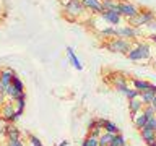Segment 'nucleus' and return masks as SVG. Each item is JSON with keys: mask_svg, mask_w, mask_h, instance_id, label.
I'll list each match as a JSON object with an SVG mask.
<instances>
[{"mask_svg": "<svg viewBox=\"0 0 156 146\" xmlns=\"http://www.w3.org/2000/svg\"><path fill=\"white\" fill-rule=\"evenodd\" d=\"M67 54H68V58H70V62L73 63V67H75L76 70H83V65H81V62L78 60V57L75 55V50H73V47H67Z\"/></svg>", "mask_w": 156, "mask_h": 146, "instance_id": "nucleus-16", "label": "nucleus"}, {"mask_svg": "<svg viewBox=\"0 0 156 146\" xmlns=\"http://www.w3.org/2000/svg\"><path fill=\"white\" fill-rule=\"evenodd\" d=\"M101 34L104 37H107V36L115 37V28H106V29H102V31H101Z\"/></svg>", "mask_w": 156, "mask_h": 146, "instance_id": "nucleus-30", "label": "nucleus"}, {"mask_svg": "<svg viewBox=\"0 0 156 146\" xmlns=\"http://www.w3.org/2000/svg\"><path fill=\"white\" fill-rule=\"evenodd\" d=\"M148 28H151V29H154V31H156V19H153V21L148 24Z\"/></svg>", "mask_w": 156, "mask_h": 146, "instance_id": "nucleus-33", "label": "nucleus"}, {"mask_svg": "<svg viewBox=\"0 0 156 146\" xmlns=\"http://www.w3.org/2000/svg\"><path fill=\"white\" fill-rule=\"evenodd\" d=\"M109 146H115V144H112V143H111V144H109Z\"/></svg>", "mask_w": 156, "mask_h": 146, "instance_id": "nucleus-39", "label": "nucleus"}, {"mask_svg": "<svg viewBox=\"0 0 156 146\" xmlns=\"http://www.w3.org/2000/svg\"><path fill=\"white\" fill-rule=\"evenodd\" d=\"M136 49L140 50V54H141V58H148V57H150V47H148V44L138 42V44H136Z\"/></svg>", "mask_w": 156, "mask_h": 146, "instance_id": "nucleus-23", "label": "nucleus"}, {"mask_svg": "<svg viewBox=\"0 0 156 146\" xmlns=\"http://www.w3.org/2000/svg\"><path fill=\"white\" fill-rule=\"evenodd\" d=\"M101 18L104 19V21H107L109 24H119L120 23V15L117 12H112V10H104V12L101 13Z\"/></svg>", "mask_w": 156, "mask_h": 146, "instance_id": "nucleus-8", "label": "nucleus"}, {"mask_svg": "<svg viewBox=\"0 0 156 146\" xmlns=\"http://www.w3.org/2000/svg\"><path fill=\"white\" fill-rule=\"evenodd\" d=\"M106 49L109 52H117V54H129L130 49H132V42L127 41V39H119V37H114L111 39L109 42L106 44Z\"/></svg>", "mask_w": 156, "mask_h": 146, "instance_id": "nucleus-1", "label": "nucleus"}, {"mask_svg": "<svg viewBox=\"0 0 156 146\" xmlns=\"http://www.w3.org/2000/svg\"><path fill=\"white\" fill-rule=\"evenodd\" d=\"M13 76H15V73H13L12 68H3V70L0 71V81H2L5 86H10V85H12Z\"/></svg>", "mask_w": 156, "mask_h": 146, "instance_id": "nucleus-11", "label": "nucleus"}, {"mask_svg": "<svg viewBox=\"0 0 156 146\" xmlns=\"http://www.w3.org/2000/svg\"><path fill=\"white\" fill-rule=\"evenodd\" d=\"M65 12L68 16H78L85 12V7H83L81 0H70L67 5H65Z\"/></svg>", "mask_w": 156, "mask_h": 146, "instance_id": "nucleus-5", "label": "nucleus"}, {"mask_svg": "<svg viewBox=\"0 0 156 146\" xmlns=\"http://www.w3.org/2000/svg\"><path fill=\"white\" fill-rule=\"evenodd\" d=\"M101 3H102V10H112V12L119 13V2L117 0H101Z\"/></svg>", "mask_w": 156, "mask_h": 146, "instance_id": "nucleus-18", "label": "nucleus"}, {"mask_svg": "<svg viewBox=\"0 0 156 146\" xmlns=\"http://www.w3.org/2000/svg\"><path fill=\"white\" fill-rule=\"evenodd\" d=\"M104 120H106V119H98V120H94V127H93V130H90L91 135L101 136L102 133H104Z\"/></svg>", "mask_w": 156, "mask_h": 146, "instance_id": "nucleus-15", "label": "nucleus"}, {"mask_svg": "<svg viewBox=\"0 0 156 146\" xmlns=\"http://www.w3.org/2000/svg\"><path fill=\"white\" fill-rule=\"evenodd\" d=\"M143 102L140 101V97H135V99H129V110L130 114H138V112L143 110Z\"/></svg>", "mask_w": 156, "mask_h": 146, "instance_id": "nucleus-13", "label": "nucleus"}, {"mask_svg": "<svg viewBox=\"0 0 156 146\" xmlns=\"http://www.w3.org/2000/svg\"><path fill=\"white\" fill-rule=\"evenodd\" d=\"M81 3H83L85 8L91 10V12H94V13H102L104 12V10H102L101 0H81Z\"/></svg>", "mask_w": 156, "mask_h": 146, "instance_id": "nucleus-9", "label": "nucleus"}, {"mask_svg": "<svg viewBox=\"0 0 156 146\" xmlns=\"http://www.w3.org/2000/svg\"><path fill=\"white\" fill-rule=\"evenodd\" d=\"M5 136H7V140H21V133L15 125L5 127Z\"/></svg>", "mask_w": 156, "mask_h": 146, "instance_id": "nucleus-12", "label": "nucleus"}, {"mask_svg": "<svg viewBox=\"0 0 156 146\" xmlns=\"http://www.w3.org/2000/svg\"><path fill=\"white\" fill-rule=\"evenodd\" d=\"M0 115H2V119L5 122H13L20 119V115L16 114V109H15L13 104H10V102H3L2 106V110H0Z\"/></svg>", "mask_w": 156, "mask_h": 146, "instance_id": "nucleus-3", "label": "nucleus"}, {"mask_svg": "<svg viewBox=\"0 0 156 146\" xmlns=\"http://www.w3.org/2000/svg\"><path fill=\"white\" fill-rule=\"evenodd\" d=\"M143 114L148 117V119H151V117H156V110L151 104H148V106H143Z\"/></svg>", "mask_w": 156, "mask_h": 146, "instance_id": "nucleus-27", "label": "nucleus"}, {"mask_svg": "<svg viewBox=\"0 0 156 146\" xmlns=\"http://www.w3.org/2000/svg\"><path fill=\"white\" fill-rule=\"evenodd\" d=\"M140 36V28L136 26H125L115 29V37H124V39H133Z\"/></svg>", "mask_w": 156, "mask_h": 146, "instance_id": "nucleus-4", "label": "nucleus"}, {"mask_svg": "<svg viewBox=\"0 0 156 146\" xmlns=\"http://www.w3.org/2000/svg\"><path fill=\"white\" fill-rule=\"evenodd\" d=\"M112 140H114V135L104 131V133L99 136V146H109L112 143Z\"/></svg>", "mask_w": 156, "mask_h": 146, "instance_id": "nucleus-21", "label": "nucleus"}, {"mask_svg": "<svg viewBox=\"0 0 156 146\" xmlns=\"http://www.w3.org/2000/svg\"><path fill=\"white\" fill-rule=\"evenodd\" d=\"M150 39H151V41H153V42H154V44H156V34H153V36H151V37H150Z\"/></svg>", "mask_w": 156, "mask_h": 146, "instance_id": "nucleus-37", "label": "nucleus"}, {"mask_svg": "<svg viewBox=\"0 0 156 146\" xmlns=\"http://www.w3.org/2000/svg\"><path fill=\"white\" fill-rule=\"evenodd\" d=\"M132 83H133V88H135V89L140 91V92H141V91H146V89L151 86V83L145 81V80H136V78H135V80H132Z\"/></svg>", "mask_w": 156, "mask_h": 146, "instance_id": "nucleus-19", "label": "nucleus"}, {"mask_svg": "<svg viewBox=\"0 0 156 146\" xmlns=\"http://www.w3.org/2000/svg\"><path fill=\"white\" fill-rule=\"evenodd\" d=\"M138 97H140V101L143 102L145 106H148V104H151V101H153V97H154V92H153V91H151L150 88H148L146 91H141Z\"/></svg>", "mask_w": 156, "mask_h": 146, "instance_id": "nucleus-17", "label": "nucleus"}, {"mask_svg": "<svg viewBox=\"0 0 156 146\" xmlns=\"http://www.w3.org/2000/svg\"><path fill=\"white\" fill-rule=\"evenodd\" d=\"M93 127H94V120H90V123H88V128L93 130Z\"/></svg>", "mask_w": 156, "mask_h": 146, "instance_id": "nucleus-34", "label": "nucleus"}, {"mask_svg": "<svg viewBox=\"0 0 156 146\" xmlns=\"http://www.w3.org/2000/svg\"><path fill=\"white\" fill-rule=\"evenodd\" d=\"M85 143L88 146H99V136H94V135H88L85 138Z\"/></svg>", "mask_w": 156, "mask_h": 146, "instance_id": "nucleus-25", "label": "nucleus"}, {"mask_svg": "<svg viewBox=\"0 0 156 146\" xmlns=\"http://www.w3.org/2000/svg\"><path fill=\"white\" fill-rule=\"evenodd\" d=\"M122 94H124L127 99H135V97H138V96H140V91H136L135 88H132V89H130V88L127 86V88H124Z\"/></svg>", "mask_w": 156, "mask_h": 146, "instance_id": "nucleus-22", "label": "nucleus"}, {"mask_svg": "<svg viewBox=\"0 0 156 146\" xmlns=\"http://www.w3.org/2000/svg\"><path fill=\"white\" fill-rule=\"evenodd\" d=\"M154 19V13L153 12H138L133 18H130L129 21L132 26H148V24Z\"/></svg>", "mask_w": 156, "mask_h": 146, "instance_id": "nucleus-2", "label": "nucleus"}, {"mask_svg": "<svg viewBox=\"0 0 156 146\" xmlns=\"http://www.w3.org/2000/svg\"><path fill=\"white\" fill-rule=\"evenodd\" d=\"M151 106H153L154 110H156V94H154V97H153V101H151Z\"/></svg>", "mask_w": 156, "mask_h": 146, "instance_id": "nucleus-36", "label": "nucleus"}, {"mask_svg": "<svg viewBox=\"0 0 156 146\" xmlns=\"http://www.w3.org/2000/svg\"><path fill=\"white\" fill-rule=\"evenodd\" d=\"M81 146H88V144H86V143H85V141H83V143H81Z\"/></svg>", "mask_w": 156, "mask_h": 146, "instance_id": "nucleus-38", "label": "nucleus"}, {"mask_svg": "<svg viewBox=\"0 0 156 146\" xmlns=\"http://www.w3.org/2000/svg\"><path fill=\"white\" fill-rule=\"evenodd\" d=\"M104 131H107V133H112V135H117V133H120V128L114 123V122L104 120Z\"/></svg>", "mask_w": 156, "mask_h": 146, "instance_id": "nucleus-20", "label": "nucleus"}, {"mask_svg": "<svg viewBox=\"0 0 156 146\" xmlns=\"http://www.w3.org/2000/svg\"><path fill=\"white\" fill-rule=\"evenodd\" d=\"M119 13H120V16H127V18H133L136 13H138V10H136L132 3H119Z\"/></svg>", "mask_w": 156, "mask_h": 146, "instance_id": "nucleus-7", "label": "nucleus"}, {"mask_svg": "<svg viewBox=\"0 0 156 146\" xmlns=\"http://www.w3.org/2000/svg\"><path fill=\"white\" fill-rule=\"evenodd\" d=\"M7 146H23L21 140H7Z\"/></svg>", "mask_w": 156, "mask_h": 146, "instance_id": "nucleus-32", "label": "nucleus"}, {"mask_svg": "<svg viewBox=\"0 0 156 146\" xmlns=\"http://www.w3.org/2000/svg\"><path fill=\"white\" fill-rule=\"evenodd\" d=\"M154 131H156V125H154Z\"/></svg>", "mask_w": 156, "mask_h": 146, "instance_id": "nucleus-40", "label": "nucleus"}, {"mask_svg": "<svg viewBox=\"0 0 156 146\" xmlns=\"http://www.w3.org/2000/svg\"><path fill=\"white\" fill-rule=\"evenodd\" d=\"M140 135H141V138H143V141L148 146H156V131H154V128L145 125V127L140 128Z\"/></svg>", "mask_w": 156, "mask_h": 146, "instance_id": "nucleus-6", "label": "nucleus"}, {"mask_svg": "<svg viewBox=\"0 0 156 146\" xmlns=\"http://www.w3.org/2000/svg\"><path fill=\"white\" fill-rule=\"evenodd\" d=\"M24 104H26V99H24V97H23V99H16V101H15V106H16V114H18L20 117L23 115Z\"/></svg>", "mask_w": 156, "mask_h": 146, "instance_id": "nucleus-26", "label": "nucleus"}, {"mask_svg": "<svg viewBox=\"0 0 156 146\" xmlns=\"http://www.w3.org/2000/svg\"><path fill=\"white\" fill-rule=\"evenodd\" d=\"M12 85H13L15 88H16V89H18L20 92H24V85H23V81L20 80V78H18L16 75L13 76V81H12Z\"/></svg>", "mask_w": 156, "mask_h": 146, "instance_id": "nucleus-28", "label": "nucleus"}, {"mask_svg": "<svg viewBox=\"0 0 156 146\" xmlns=\"http://www.w3.org/2000/svg\"><path fill=\"white\" fill-rule=\"evenodd\" d=\"M112 144H115V146H127V143H125V138H124V136H122L120 133L114 135V140H112Z\"/></svg>", "mask_w": 156, "mask_h": 146, "instance_id": "nucleus-29", "label": "nucleus"}, {"mask_svg": "<svg viewBox=\"0 0 156 146\" xmlns=\"http://www.w3.org/2000/svg\"><path fill=\"white\" fill-rule=\"evenodd\" d=\"M127 58H130V60H143V58H141L140 50H138L136 47H132V49H130V52L127 54Z\"/></svg>", "mask_w": 156, "mask_h": 146, "instance_id": "nucleus-24", "label": "nucleus"}, {"mask_svg": "<svg viewBox=\"0 0 156 146\" xmlns=\"http://www.w3.org/2000/svg\"><path fill=\"white\" fill-rule=\"evenodd\" d=\"M58 146H68V141L63 140V141H60V143H58Z\"/></svg>", "mask_w": 156, "mask_h": 146, "instance_id": "nucleus-35", "label": "nucleus"}, {"mask_svg": "<svg viewBox=\"0 0 156 146\" xmlns=\"http://www.w3.org/2000/svg\"><path fill=\"white\" fill-rule=\"evenodd\" d=\"M132 117L130 119L133 120V125H135V128H141V127H145L146 125V122H148V117H146L145 114H143V110L141 112H138V114H130Z\"/></svg>", "mask_w": 156, "mask_h": 146, "instance_id": "nucleus-10", "label": "nucleus"}, {"mask_svg": "<svg viewBox=\"0 0 156 146\" xmlns=\"http://www.w3.org/2000/svg\"><path fill=\"white\" fill-rule=\"evenodd\" d=\"M29 143H31L33 146H44L41 143V140H39L37 136H34V135H29Z\"/></svg>", "mask_w": 156, "mask_h": 146, "instance_id": "nucleus-31", "label": "nucleus"}, {"mask_svg": "<svg viewBox=\"0 0 156 146\" xmlns=\"http://www.w3.org/2000/svg\"><path fill=\"white\" fill-rule=\"evenodd\" d=\"M5 94H7L10 99H13V101H16V99H26V94H24V92H20L16 88H15L13 85H10V86H7V92H5Z\"/></svg>", "mask_w": 156, "mask_h": 146, "instance_id": "nucleus-14", "label": "nucleus"}]
</instances>
